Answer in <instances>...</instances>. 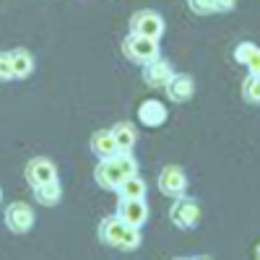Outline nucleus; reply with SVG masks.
<instances>
[{
    "mask_svg": "<svg viewBox=\"0 0 260 260\" xmlns=\"http://www.w3.org/2000/svg\"><path fill=\"white\" fill-rule=\"evenodd\" d=\"M138 175V159L133 154H115L110 159H102L94 169V180L104 190H117L125 177Z\"/></svg>",
    "mask_w": 260,
    "mask_h": 260,
    "instance_id": "obj_1",
    "label": "nucleus"
},
{
    "mask_svg": "<svg viewBox=\"0 0 260 260\" xmlns=\"http://www.w3.org/2000/svg\"><path fill=\"white\" fill-rule=\"evenodd\" d=\"M99 240H102V245L112 247V250L133 252V250L141 247L143 237H141V229L122 224L117 216H107V219L99 221Z\"/></svg>",
    "mask_w": 260,
    "mask_h": 260,
    "instance_id": "obj_2",
    "label": "nucleus"
},
{
    "mask_svg": "<svg viewBox=\"0 0 260 260\" xmlns=\"http://www.w3.org/2000/svg\"><path fill=\"white\" fill-rule=\"evenodd\" d=\"M122 52L136 65H148L156 57H161V47L156 39H146V37H136V34H127L122 39Z\"/></svg>",
    "mask_w": 260,
    "mask_h": 260,
    "instance_id": "obj_3",
    "label": "nucleus"
},
{
    "mask_svg": "<svg viewBox=\"0 0 260 260\" xmlns=\"http://www.w3.org/2000/svg\"><path fill=\"white\" fill-rule=\"evenodd\" d=\"M169 219L172 224H175L177 229H195L201 224V206L195 198H190V195H180V198H175V203H172L169 208Z\"/></svg>",
    "mask_w": 260,
    "mask_h": 260,
    "instance_id": "obj_4",
    "label": "nucleus"
},
{
    "mask_svg": "<svg viewBox=\"0 0 260 260\" xmlns=\"http://www.w3.org/2000/svg\"><path fill=\"white\" fill-rule=\"evenodd\" d=\"M130 34L136 37H146V39H161L164 34V18L156 13V11H136L133 18H130Z\"/></svg>",
    "mask_w": 260,
    "mask_h": 260,
    "instance_id": "obj_5",
    "label": "nucleus"
},
{
    "mask_svg": "<svg viewBox=\"0 0 260 260\" xmlns=\"http://www.w3.org/2000/svg\"><path fill=\"white\" fill-rule=\"evenodd\" d=\"M3 221H6V226H8L13 234H26V232H31V229H34L37 216H34L31 206L16 201V203H11V206L6 208Z\"/></svg>",
    "mask_w": 260,
    "mask_h": 260,
    "instance_id": "obj_6",
    "label": "nucleus"
},
{
    "mask_svg": "<svg viewBox=\"0 0 260 260\" xmlns=\"http://www.w3.org/2000/svg\"><path fill=\"white\" fill-rule=\"evenodd\" d=\"M24 175H26L29 187L34 190V187H39V185H47V182L57 180V167H55V161H50L47 156H34V159L26 164Z\"/></svg>",
    "mask_w": 260,
    "mask_h": 260,
    "instance_id": "obj_7",
    "label": "nucleus"
},
{
    "mask_svg": "<svg viewBox=\"0 0 260 260\" xmlns=\"http://www.w3.org/2000/svg\"><path fill=\"white\" fill-rule=\"evenodd\" d=\"M159 190L167 195V198H180V195H185V190H187L185 172L175 164H167L159 172Z\"/></svg>",
    "mask_w": 260,
    "mask_h": 260,
    "instance_id": "obj_8",
    "label": "nucleus"
},
{
    "mask_svg": "<svg viewBox=\"0 0 260 260\" xmlns=\"http://www.w3.org/2000/svg\"><path fill=\"white\" fill-rule=\"evenodd\" d=\"M115 216L122 224L133 226V229H141L148 221V203L146 201H117Z\"/></svg>",
    "mask_w": 260,
    "mask_h": 260,
    "instance_id": "obj_9",
    "label": "nucleus"
},
{
    "mask_svg": "<svg viewBox=\"0 0 260 260\" xmlns=\"http://www.w3.org/2000/svg\"><path fill=\"white\" fill-rule=\"evenodd\" d=\"M172 76H175V68H172V62L164 60V57H156L154 62L143 65V81L151 89H164Z\"/></svg>",
    "mask_w": 260,
    "mask_h": 260,
    "instance_id": "obj_10",
    "label": "nucleus"
},
{
    "mask_svg": "<svg viewBox=\"0 0 260 260\" xmlns=\"http://www.w3.org/2000/svg\"><path fill=\"white\" fill-rule=\"evenodd\" d=\"M164 91H167V96H169L172 102L185 104V102H190L192 94H195V81H192V76H187V73H175V76L169 78V83L164 86Z\"/></svg>",
    "mask_w": 260,
    "mask_h": 260,
    "instance_id": "obj_11",
    "label": "nucleus"
},
{
    "mask_svg": "<svg viewBox=\"0 0 260 260\" xmlns=\"http://www.w3.org/2000/svg\"><path fill=\"white\" fill-rule=\"evenodd\" d=\"M167 117H169V112L159 99H143L138 107V120L146 127H161L167 122Z\"/></svg>",
    "mask_w": 260,
    "mask_h": 260,
    "instance_id": "obj_12",
    "label": "nucleus"
},
{
    "mask_svg": "<svg viewBox=\"0 0 260 260\" xmlns=\"http://www.w3.org/2000/svg\"><path fill=\"white\" fill-rule=\"evenodd\" d=\"M110 133L115 138V146H117V154H133V148L138 143V130L133 122H115V127H110Z\"/></svg>",
    "mask_w": 260,
    "mask_h": 260,
    "instance_id": "obj_13",
    "label": "nucleus"
},
{
    "mask_svg": "<svg viewBox=\"0 0 260 260\" xmlns=\"http://www.w3.org/2000/svg\"><path fill=\"white\" fill-rule=\"evenodd\" d=\"M11 55V68H13V81H24L34 73L37 62H34V55L26 50V47H16L8 52Z\"/></svg>",
    "mask_w": 260,
    "mask_h": 260,
    "instance_id": "obj_14",
    "label": "nucleus"
},
{
    "mask_svg": "<svg viewBox=\"0 0 260 260\" xmlns=\"http://www.w3.org/2000/svg\"><path fill=\"white\" fill-rule=\"evenodd\" d=\"M115 192L120 195V201H146L148 185H146V180H143V177L133 175V177H125V180L117 185V190H115Z\"/></svg>",
    "mask_w": 260,
    "mask_h": 260,
    "instance_id": "obj_15",
    "label": "nucleus"
},
{
    "mask_svg": "<svg viewBox=\"0 0 260 260\" xmlns=\"http://www.w3.org/2000/svg\"><path fill=\"white\" fill-rule=\"evenodd\" d=\"M89 146H91V154L99 161L117 154V146H115V138H112L110 130H96V133L91 136V141H89Z\"/></svg>",
    "mask_w": 260,
    "mask_h": 260,
    "instance_id": "obj_16",
    "label": "nucleus"
},
{
    "mask_svg": "<svg viewBox=\"0 0 260 260\" xmlns=\"http://www.w3.org/2000/svg\"><path fill=\"white\" fill-rule=\"evenodd\" d=\"M234 60L247 65L250 73L260 76V50H257L255 42H240V45L234 47Z\"/></svg>",
    "mask_w": 260,
    "mask_h": 260,
    "instance_id": "obj_17",
    "label": "nucleus"
},
{
    "mask_svg": "<svg viewBox=\"0 0 260 260\" xmlns=\"http://www.w3.org/2000/svg\"><path fill=\"white\" fill-rule=\"evenodd\" d=\"M34 198L39 206H57L62 201V187H60V180H52L47 185H39L34 187Z\"/></svg>",
    "mask_w": 260,
    "mask_h": 260,
    "instance_id": "obj_18",
    "label": "nucleus"
},
{
    "mask_svg": "<svg viewBox=\"0 0 260 260\" xmlns=\"http://www.w3.org/2000/svg\"><path fill=\"white\" fill-rule=\"evenodd\" d=\"M242 94L250 104L260 102V76L257 73H247V78L242 81Z\"/></svg>",
    "mask_w": 260,
    "mask_h": 260,
    "instance_id": "obj_19",
    "label": "nucleus"
},
{
    "mask_svg": "<svg viewBox=\"0 0 260 260\" xmlns=\"http://www.w3.org/2000/svg\"><path fill=\"white\" fill-rule=\"evenodd\" d=\"M187 6H190L192 13H198V16H211V13H216L213 0H187Z\"/></svg>",
    "mask_w": 260,
    "mask_h": 260,
    "instance_id": "obj_20",
    "label": "nucleus"
},
{
    "mask_svg": "<svg viewBox=\"0 0 260 260\" xmlns=\"http://www.w3.org/2000/svg\"><path fill=\"white\" fill-rule=\"evenodd\" d=\"M0 81H13V68H11V55L0 50Z\"/></svg>",
    "mask_w": 260,
    "mask_h": 260,
    "instance_id": "obj_21",
    "label": "nucleus"
},
{
    "mask_svg": "<svg viewBox=\"0 0 260 260\" xmlns=\"http://www.w3.org/2000/svg\"><path fill=\"white\" fill-rule=\"evenodd\" d=\"M213 6H216V13H229V11H234L237 0H213Z\"/></svg>",
    "mask_w": 260,
    "mask_h": 260,
    "instance_id": "obj_22",
    "label": "nucleus"
},
{
    "mask_svg": "<svg viewBox=\"0 0 260 260\" xmlns=\"http://www.w3.org/2000/svg\"><path fill=\"white\" fill-rule=\"evenodd\" d=\"M0 203H3V187H0Z\"/></svg>",
    "mask_w": 260,
    "mask_h": 260,
    "instance_id": "obj_23",
    "label": "nucleus"
},
{
    "mask_svg": "<svg viewBox=\"0 0 260 260\" xmlns=\"http://www.w3.org/2000/svg\"><path fill=\"white\" fill-rule=\"evenodd\" d=\"M192 260H211V257H192Z\"/></svg>",
    "mask_w": 260,
    "mask_h": 260,
    "instance_id": "obj_24",
    "label": "nucleus"
},
{
    "mask_svg": "<svg viewBox=\"0 0 260 260\" xmlns=\"http://www.w3.org/2000/svg\"><path fill=\"white\" fill-rule=\"evenodd\" d=\"M175 260H192V257H175Z\"/></svg>",
    "mask_w": 260,
    "mask_h": 260,
    "instance_id": "obj_25",
    "label": "nucleus"
}]
</instances>
